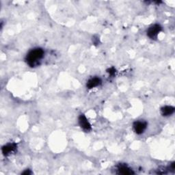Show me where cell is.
<instances>
[{"mask_svg": "<svg viewBox=\"0 0 175 175\" xmlns=\"http://www.w3.org/2000/svg\"><path fill=\"white\" fill-rule=\"evenodd\" d=\"M44 56V51L42 49L36 48L30 51L26 57V60L30 66H36L38 64L39 62Z\"/></svg>", "mask_w": 175, "mask_h": 175, "instance_id": "6da1fadb", "label": "cell"}, {"mask_svg": "<svg viewBox=\"0 0 175 175\" xmlns=\"http://www.w3.org/2000/svg\"><path fill=\"white\" fill-rule=\"evenodd\" d=\"M161 28L160 25H159L157 24L152 25L151 27H150L147 31L148 36L150 38H152V39H155V38H156L157 37L159 32H161Z\"/></svg>", "mask_w": 175, "mask_h": 175, "instance_id": "7a4b0ae2", "label": "cell"}, {"mask_svg": "<svg viewBox=\"0 0 175 175\" xmlns=\"http://www.w3.org/2000/svg\"><path fill=\"white\" fill-rule=\"evenodd\" d=\"M134 129L137 134H142L146 129V123L145 121H136L134 124Z\"/></svg>", "mask_w": 175, "mask_h": 175, "instance_id": "3957f363", "label": "cell"}, {"mask_svg": "<svg viewBox=\"0 0 175 175\" xmlns=\"http://www.w3.org/2000/svg\"><path fill=\"white\" fill-rule=\"evenodd\" d=\"M79 124L81 127L85 131H89L90 129V124L88 121L87 118L84 115H81L79 118Z\"/></svg>", "mask_w": 175, "mask_h": 175, "instance_id": "277c9868", "label": "cell"}, {"mask_svg": "<svg viewBox=\"0 0 175 175\" xmlns=\"http://www.w3.org/2000/svg\"><path fill=\"white\" fill-rule=\"evenodd\" d=\"M16 150V145L14 144H8L2 148V153L4 155H8L11 153Z\"/></svg>", "mask_w": 175, "mask_h": 175, "instance_id": "5b68a950", "label": "cell"}, {"mask_svg": "<svg viewBox=\"0 0 175 175\" xmlns=\"http://www.w3.org/2000/svg\"><path fill=\"white\" fill-rule=\"evenodd\" d=\"M101 83V80L98 77H94L88 81L87 84V86L88 88H93L96 86H98Z\"/></svg>", "mask_w": 175, "mask_h": 175, "instance_id": "8992f818", "label": "cell"}, {"mask_svg": "<svg viewBox=\"0 0 175 175\" xmlns=\"http://www.w3.org/2000/svg\"><path fill=\"white\" fill-rule=\"evenodd\" d=\"M174 109L171 106H165L161 109V114L163 116H170L173 114Z\"/></svg>", "mask_w": 175, "mask_h": 175, "instance_id": "52a82bcc", "label": "cell"}, {"mask_svg": "<svg viewBox=\"0 0 175 175\" xmlns=\"http://www.w3.org/2000/svg\"><path fill=\"white\" fill-rule=\"evenodd\" d=\"M118 170L120 173L123 174H130L132 173L131 170L129 168H128L127 166H124L120 167L118 168Z\"/></svg>", "mask_w": 175, "mask_h": 175, "instance_id": "ba28073f", "label": "cell"}]
</instances>
